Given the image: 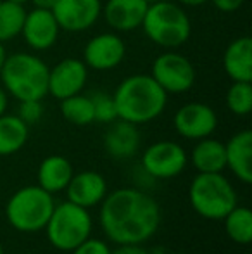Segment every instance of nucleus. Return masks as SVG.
Returning a JSON list of instances; mask_svg holds the SVG:
<instances>
[{
	"instance_id": "f3484780",
	"label": "nucleus",
	"mask_w": 252,
	"mask_h": 254,
	"mask_svg": "<svg viewBox=\"0 0 252 254\" xmlns=\"http://www.w3.org/2000/svg\"><path fill=\"white\" fill-rule=\"evenodd\" d=\"M149 3L145 0H109L104 16L111 28L118 31H131L142 26Z\"/></svg>"
},
{
	"instance_id": "6e6552de",
	"label": "nucleus",
	"mask_w": 252,
	"mask_h": 254,
	"mask_svg": "<svg viewBox=\"0 0 252 254\" xmlns=\"http://www.w3.org/2000/svg\"><path fill=\"white\" fill-rule=\"evenodd\" d=\"M189 157L185 149L176 142L161 140L149 145L142 156V170L154 180L175 178L185 170Z\"/></svg>"
},
{
	"instance_id": "4c0bfd02",
	"label": "nucleus",
	"mask_w": 252,
	"mask_h": 254,
	"mask_svg": "<svg viewBox=\"0 0 252 254\" xmlns=\"http://www.w3.org/2000/svg\"><path fill=\"white\" fill-rule=\"evenodd\" d=\"M0 254H3V248H2V244H0Z\"/></svg>"
},
{
	"instance_id": "412c9836",
	"label": "nucleus",
	"mask_w": 252,
	"mask_h": 254,
	"mask_svg": "<svg viewBox=\"0 0 252 254\" xmlns=\"http://www.w3.org/2000/svg\"><path fill=\"white\" fill-rule=\"evenodd\" d=\"M190 161L199 173H221L226 168L225 144L214 138H201L190 154Z\"/></svg>"
},
{
	"instance_id": "e433bc0d",
	"label": "nucleus",
	"mask_w": 252,
	"mask_h": 254,
	"mask_svg": "<svg viewBox=\"0 0 252 254\" xmlns=\"http://www.w3.org/2000/svg\"><path fill=\"white\" fill-rule=\"evenodd\" d=\"M147 3H154V2H159V0H145Z\"/></svg>"
},
{
	"instance_id": "f704fd0d",
	"label": "nucleus",
	"mask_w": 252,
	"mask_h": 254,
	"mask_svg": "<svg viewBox=\"0 0 252 254\" xmlns=\"http://www.w3.org/2000/svg\"><path fill=\"white\" fill-rule=\"evenodd\" d=\"M5 49H3V44H0V69L3 66V61H5Z\"/></svg>"
},
{
	"instance_id": "7ed1b4c3",
	"label": "nucleus",
	"mask_w": 252,
	"mask_h": 254,
	"mask_svg": "<svg viewBox=\"0 0 252 254\" xmlns=\"http://www.w3.org/2000/svg\"><path fill=\"white\" fill-rule=\"evenodd\" d=\"M5 90L17 101H42L49 94V67L31 54H12L5 57L0 69Z\"/></svg>"
},
{
	"instance_id": "58836bf2",
	"label": "nucleus",
	"mask_w": 252,
	"mask_h": 254,
	"mask_svg": "<svg viewBox=\"0 0 252 254\" xmlns=\"http://www.w3.org/2000/svg\"><path fill=\"white\" fill-rule=\"evenodd\" d=\"M171 254H189V253H171Z\"/></svg>"
},
{
	"instance_id": "423d86ee",
	"label": "nucleus",
	"mask_w": 252,
	"mask_h": 254,
	"mask_svg": "<svg viewBox=\"0 0 252 254\" xmlns=\"http://www.w3.org/2000/svg\"><path fill=\"white\" fill-rule=\"evenodd\" d=\"M142 26L154 44L168 49H176L185 44L192 30L185 10L176 3L164 0L149 3Z\"/></svg>"
},
{
	"instance_id": "6ab92c4d",
	"label": "nucleus",
	"mask_w": 252,
	"mask_h": 254,
	"mask_svg": "<svg viewBox=\"0 0 252 254\" xmlns=\"http://www.w3.org/2000/svg\"><path fill=\"white\" fill-rule=\"evenodd\" d=\"M225 71L233 81H252V38L240 37L226 47Z\"/></svg>"
},
{
	"instance_id": "aec40b11",
	"label": "nucleus",
	"mask_w": 252,
	"mask_h": 254,
	"mask_svg": "<svg viewBox=\"0 0 252 254\" xmlns=\"http://www.w3.org/2000/svg\"><path fill=\"white\" fill-rule=\"evenodd\" d=\"M73 164L64 156H49L38 166V185L52 195L66 190L73 178Z\"/></svg>"
},
{
	"instance_id": "72a5a7b5",
	"label": "nucleus",
	"mask_w": 252,
	"mask_h": 254,
	"mask_svg": "<svg viewBox=\"0 0 252 254\" xmlns=\"http://www.w3.org/2000/svg\"><path fill=\"white\" fill-rule=\"evenodd\" d=\"M178 2H182L183 5H202V3H205L207 0H178Z\"/></svg>"
},
{
	"instance_id": "bb28decb",
	"label": "nucleus",
	"mask_w": 252,
	"mask_h": 254,
	"mask_svg": "<svg viewBox=\"0 0 252 254\" xmlns=\"http://www.w3.org/2000/svg\"><path fill=\"white\" fill-rule=\"evenodd\" d=\"M92 106H94V120L101 121V123H112L114 120H118L116 114V106L112 101V95L107 94H94L90 95Z\"/></svg>"
},
{
	"instance_id": "cd10ccee",
	"label": "nucleus",
	"mask_w": 252,
	"mask_h": 254,
	"mask_svg": "<svg viewBox=\"0 0 252 254\" xmlns=\"http://www.w3.org/2000/svg\"><path fill=\"white\" fill-rule=\"evenodd\" d=\"M42 114H44V107H42V101H21L19 104V114L17 116L30 127L40 121Z\"/></svg>"
},
{
	"instance_id": "39448f33",
	"label": "nucleus",
	"mask_w": 252,
	"mask_h": 254,
	"mask_svg": "<svg viewBox=\"0 0 252 254\" xmlns=\"http://www.w3.org/2000/svg\"><path fill=\"white\" fill-rule=\"evenodd\" d=\"M190 206L205 220H223L237 206V192L221 173H199L189 189Z\"/></svg>"
},
{
	"instance_id": "ddd939ff",
	"label": "nucleus",
	"mask_w": 252,
	"mask_h": 254,
	"mask_svg": "<svg viewBox=\"0 0 252 254\" xmlns=\"http://www.w3.org/2000/svg\"><path fill=\"white\" fill-rule=\"evenodd\" d=\"M59 30L61 28H59L52 10L35 7V10L26 12L21 33H23L24 40L31 49L45 51V49H50L55 44Z\"/></svg>"
},
{
	"instance_id": "f03ea898",
	"label": "nucleus",
	"mask_w": 252,
	"mask_h": 254,
	"mask_svg": "<svg viewBox=\"0 0 252 254\" xmlns=\"http://www.w3.org/2000/svg\"><path fill=\"white\" fill-rule=\"evenodd\" d=\"M119 120L144 125L164 111L168 94L149 74H133L121 81L112 95Z\"/></svg>"
},
{
	"instance_id": "9d476101",
	"label": "nucleus",
	"mask_w": 252,
	"mask_h": 254,
	"mask_svg": "<svg viewBox=\"0 0 252 254\" xmlns=\"http://www.w3.org/2000/svg\"><path fill=\"white\" fill-rule=\"evenodd\" d=\"M216 127H218V116L207 104H185L175 114L176 131L190 140H201L209 137L216 130Z\"/></svg>"
},
{
	"instance_id": "7c9ffc66",
	"label": "nucleus",
	"mask_w": 252,
	"mask_h": 254,
	"mask_svg": "<svg viewBox=\"0 0 252 254\" xmlns=\"http://www.w3.org/2000/svg\"><path fill=\"white\" fill-rule=\"evenodd\" d=\"M111 254H152L142 246H118V249L111 251Z\"/></svg>"
},
{
	"instance_id": "f257e3e1",
	"label": "nucleus",
	"mask_w": 252,
	"mask_h": 254,
	"mask_svg": "<svg viewBox=\"0 0 252 254\" xmlns=\"http://www.w3.org/2000/svg\"><path fill=\"white\" fill-rule=\"evenodd\" d=\"M161 225V207L140 189H118L101 202V227L118 246H142Z\"/></svg>"
},
{
	"instance_id": "393cba45",
	"label": "nucleus",
	"mask_w": 252,
	"mask_h": 254,
	"mask_svg": "<svg viewBox=\"0 0 252 254\" xmlns=\"http://www.w3.org/2000/svg\"><path fill=\"white\" fill-rule=\"evenodd\" d=\"M61 113L69 123L85 127V125L94 123V106L92 99L87 95H71L61 101Z\"/></svg>"
},
{
	"instance_id": "b1692460",
	"label": "nucleus",
	"mask_w": 252,
	"mask_h": 254,
	"mask_svg": "<svg viewBox=\"0 0 252 254\" xmlns=\"http://www.w3.org/2000/svg\"><path fill=\"white\" fill-rule=\"evenodd\" d=\"M24 17H26V10L23 5L10 0L0 2V44L12 40L21 33Z\"/></svg>"
},
{
	"instance_id": "1a4fd4ad",
	"label": "nucleus",
	"mask_w": 252,
	"mask_h": 254,
	"mask_svg": "<svg viewBox=\"0 0 252 254\" xmlns=\"http://www.w3.org/2000/svg\"><path fill=\"white\" fill-rule=\"evenodd\" d=\"M151 76L161 85L166 94H182L192 88L195 71L187 57L175 52H166L154 61Z\"/></svg>"
},
{
	"instance_id": "20e7f679",
	"label": "nucleus",
	"mask_w": 252,
	"mask_h": 254,
	"mask_svg": "<svg viewBox=\"0 0 252 254\" xmlns=\"http://www.w3.org/2000/svg\"><path fill=\"white\" fill-rule=\"evenodd\" d=\"M55 207L54 195L40 185H28L16 190L5 204V216L12 228L35 234L45 228Z\"/></svg>"
},
{
	"instance_id": "4be33fe9",
	"label": "nucleus",
	"mask_w": 252,
	"mask_h": 254,
	"mask_svg": "<svg viewBox=\"0 0 252 254\" xmlns=\"http://www.w3.org/2000/svg\"><path fill=\"white\" fill-rule=\"evenodd\" d=\"M28 140V125L19 116H0V156H10L23 149Z\"/></svg>"
},
{
	"instance_id": "2eb2a0df",
	"label": "nucleus",
	"mask_w": 252,
	"mask_h": 254,
	"mask_svg": "<svg viewBox=\"0 0 252 254\" xmlns=\"http://www.w3.org/2000/svg\"><path fill=\"white\" fill-rule=\"evenodd\" d=\"M66 194L69 202L90 209L101 204L107 195V182L97 171H81L73 175L66 187Z\"/></svg>"
},
{
	"instance_id": "5701e85b",
	"label": "nucleus",
	"mask_w": 252,
	"mask_h": 254,
	"mask_svg": "<svg viewBox=\"0 0 252 254\" xmlns=\"http://www.w3.org/2000/svg\"><path fill=\"white\" fill-rule=\"evenodd\" d=\"M226 235L237 244L247 246L252 241V211L246 206L237 204L225 218Z\"/></svg>"
},
{
	"instance_id": "0eeeda50",
	"label": "nucleus",
	"mask_w": 252,
	"mask_h": 254,
	"mask_svg": "<svg viewBox=\"0 0 252 254\" xmlns=\"http://www.w3.org/2000/svg\"><path fill=\"white\" fill-rule=\"evenodd\" d=\"M44 230L47 232L49 242L55 249L71 253L90 237L92 216L87 207L76 206L69 201L55 204Z\"/></svg>"
},
{
	"instance_id": "4468645a",
	"label": "nucleus",
	"mask_w": 252,
	"mask_h": 254,
	"mask_svg": "<svg viewBox=\"0 0 252 254\" xmlns=\"http://www.w3.org/2000/svg\"><path fill=\"white\" fill-rule=\"evenodd\" d=\"M126 54L125 42L114 33L94 37L85 47V64L94 69L107 71L116 67Z\"/></svg>"
},
{
	"instance_id": "2f4dec72",
	"label": "nucleus",
	"mask_w": 252,
	"mask_h": 254,
	"mask_svg": "<svg viewBox=\"0 0 252 254\" xmlns=\"http://www.w3.org/2000/svg\"><path fill=\"white\" fill-rule=\"evenodd\" d=\"M31 2L35 3V7H37V9H47V10H52V7H54L55 0H31Z\"/></svg>"
},
{
	"instance_id": "c85d7f7f",
	"label": "nucleus",
	"mask_w": 252,
	"mask_h": 254,
	"mask_svg": "<svg viewBox=\"0 0 252 254\" xmlns=\"http://www.w3.org/2000/svg\"><path fill=\"white\" fill-rule=\"evenodd\" d=\"M71 253L73 254H111V248H109L104 241L88 237L87 241H83L80 246H76Z\"/></svg>"
},
{
	"instance_id": "dca6fc26",
	"label": "nucleus",
	"mask_w": 252,
	"mask_h": 254,
	"mask_svg": "<svg viewBox=\"0 0 252 254\" xmlns=\"http://www.w3.org/2000/svg\"><path fill=\"white\" fill-rule=\"evenodd\" d=\"M226 168L242 184L249 185L252 182V131L242 130L235 133L225 145Z\"/></svg>"
},
{
	"instance_id": "c9c22d12",
	"label": "nucleus",
	"mask_w": 252,
	"mask_h": 254,
	"mask_svg": "<svg viewBox=\"0 0 252 254\" xmlns=\"http://www.w3.org/2000/svg\"><path fill=\"white\" fill-rule=\"evenodd\" d=\"M10 2H14V3H19V5H24L26 2H30V0H10Z\"/></svg>"
},
{
	"instance_id": "9b49d317",
	"label": "nucleus",
	"mask_w": 252,
	"mask_h": 254,
	"mask_svg": "<svg viewBox=\"0 0 252 254\" xmlns=\"http://www.w3.org/2000/svg\"><path fill=\"white\" fill-rule=\"evenodd\" d=\"M52 14L61 30L78 33L99 19L101 0H55Z\"/></svg>"
},
{
	"instance_id": "c756f323",
	"label": "nucleus",
	"mask_w": 252,
	"mask_h": 254,
	"mask_svg": "<svg viewBox=\"0 0 252 254\" xmlns=\"http://www.w3.org/2000/svg\"><path fill=\"white\" fill-rule=\"evenodd\" d=\"M211 2L214 3L219 10H223V12H233V10H237L242 5L244 0H211Z\"/></svg>"
},
{
	"instance_id": "f8f14e48",
	"label": "nucleus",
	"mask_w": 252,
	"mask_h": 254,
	"mask_svg": "<svg viewBox=\"0 0 252 254\" xmlns=\"http://www.w3.org/2000/svg\"><path fill=\"white\" fill-rule=\"evenodd\" d=\"M87 64L78 59H64L49 69V94L62 101L76 95L87 83Z\"/></svg>"
},
{
	"instance_id": "a878e982",
	"label": "nucleus",
	"mask_w": 252,
	"mask_h": 254,
	"mask_svg": "<svg viewBox=\"0 0 252 254\" xmlns=\"http://www.w3.org/2000/svg\"><path fill=\"white\" fill-rule=\"evenodd\" d=\"M228 109L237 116H246L252 109V85L251 81H233L226 94Z\"/></svg>"
},
{
	"instance_id": "473e14b6",
	"label": "nucleus",
	"mask_w": 252,
	"mask_h": 254,
	"mask_svg": "<svg viewBox=\"0 0 252 254\" xmlns=\"http://www.w3.org/2000/svg\"><path fill=\"white\" fill-rule=\"evenodd\" d=\"M5 109H7V94L3 90V87H0V116L5 114Z\"/></svg>"
},
{
	"instance_id": "a211bd4d",
	"label": "nucleus",
	"mask_w": 252,
	"mask_h": 254,
	"mask_svg": "<svg viewBox=\"0 0 252 254\" xmlns=\"http://www.w3.org/2000/svg\"><path fill=\"white\" fill-rule=\"evenodd\" d=\"M104 145L109 156L116 157V159L131 157L140 147V131H138L137 125L119 120L105 133Z\"/></svg>"
}]
</instances>
